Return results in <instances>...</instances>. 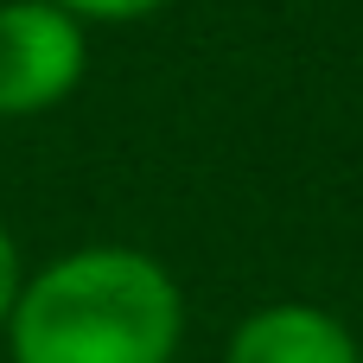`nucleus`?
I'll list each match as a JSON object with an SVG mask.
<instances>
[{
  "mask_svg": "<svg viewBox=\"0 0 363 363\" xmlns=\"http://www.w3.org/2000/svg\"><path fill=\"white\" fill-rule=\"evenodd\" d=\"M185 345V294L147 249L83 242L38 274L6 319L13 363H172Z\"/></svg>",
  "mask_w": 363,
  "mask_h": 363,
  "instance_id": "nucleus-1",
  "label": "nucleus"
},
{
  "mask_svg": "<svg viewBox=\"0 0 363 363\" xmlns=\"http://www.w3.org/2000/svg\"><path fill=\"white\" fill-rule=\"evenodd\" d=\"M89 70V26L51 0H0V121L51 115Z\"/></svg>",
  "mask_w": 363,
  "mask_h": 363,
  "instance_id": "nucleus-2",
  "label": "nucleus"
},
{
  "mask_svg": "<svg viewBox=\"0 0 363 363\" xmlns=\"http://www.w3.org/2000/svg\"><path fill=\"white\" fill-rule=\"evenodd\" d=\"M223 363H363V345L338 313L306 300H274L230 332Z\"/></svg>",
  "mask_w": 363,
  "mask_h": 363,
  "instance_id": "nucleus-3",
  "label": "nucleus"
},
{
  "mask_svg": "<svg viewBox=\"0 0 363 363\" xmlns=\"http://www.w3.org/2000/svg\"><path fill=\"white\" fill-rule=\"evenodd\" d=\"M51 6H64V13L83 19V26H134V19L166 13L172 0H51Z\"/></svg>",
  "mask_w": 363,
  "mask_h": 363,
  "instance_id": "nucleus-4",
  "label": "nucleus"
},
{
  "mask_svg": "<svg viewBox=\"0 0 363 363\" xmlns=\"http://www.w3.org/2000/svg\"><path fill=\"white\" fill-rule=\"evenodd\" d=\"M19 294H26V255H19V236L0 223V332L13 319V306H19Z\"/></svg>",
  "mask_w": 363,
  "mask_h": 363,
  "instance_id": "nucleus-5",
  "label": "nucleus"
}]
</instances>
